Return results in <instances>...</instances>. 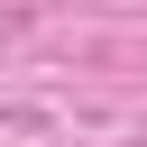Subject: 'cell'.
<instances>
[{
	"label": "cell",
	"instance_id": "obj_1",
	"mask_svg": "<svg viewBox=\"0 0 147 147\" xmlns=\"http://www.w3.org/2000/svg\"><path fill=\"white\" fill-rule=\"evenodd\" d=\"M138 147H147V138H138Z\"/></svg>",
	"mask_w": 147,
	"mask_h": 147
}]
</instances>
